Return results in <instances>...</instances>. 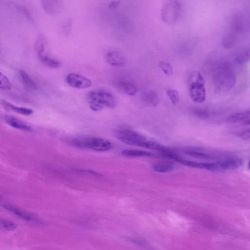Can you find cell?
I'll list each match as a JSON object with an SVG mask.
<instances>
[{"instance_id": "6da1fadb", "label": "cell", "mask_w": 250, "mask_h": 250, "mask_svg": "<svg viewBox=\"0 0 250 250\" xmlns=\"http://www.w3.org/2000/svg\"><path fill=\"white\" fill-rule=\"evenodd\" d=\"M117 138L123 143L134 146L156 150L161 152L167 149L165 146L148 140L142 134L129 129H120L116 133Z\"/></svg>"}, {"instance_id": "30bf717a", "label": "cell", "mask_w": 250, "mask_h": 250, "mask_svg": "<svg viewBox=\"0 0 250 250\" xmlns=\"http://www.w3.org/2000/svg\"><path fill=\"white\" fill-rule=\"evenodd\" d=\"M42 8L48 15L56 16L63 9V0H40Z\"/></svg>"}, {"instance_id": "d4e9b609", "label": "cell", "mask_w": 250, "mask_h": 250, "mask_svg": "<svg viewBox=\"0 0 250 250\" xmlns=\"http://www.w3.org/2000/svg\"><path fill=\"white\" fill-rule=\"evenodd\" d=\"M0 79H1V84H0V88L1 89L5 91H9L12 89V85L9 78L4 75L1 73V77H0Z\"/></svg>"}, {"instance_id": "ffe728a7", "label": "cell", "mask_w": 250, "mask_h": 250, "mask_svg": "<svg viewBox=\"0 0 250 250\" xmlns=\"http://www.w3.org/2000/svg\"><path fill=\"white\" fill-rule=\"evenodd\" d=\"M20 76L23 83L29 89L36 90L38 87L37 83L32 79L29 75L25 71L20 72Z\"/></svg>"}, {"instance_id": "8fae6325", "label": "cell", "mask_w": 250, "mask_h": 250, "mask_svg": "<svg viewBox=\"0 0 250 250\" xmlns=\"http://www.w3.org/2000/svg\"><path fill=\"white\" fill-rule=\"evenodd\" d=\"M107 63L112 66L122 67L127 62L125 56L120 52L116 50L109 51L106 54Z\"/></svg>"}, {"instance_id": "8992f818", "label": "cell", "mask_w": 250, "mask_h": 250, "mask_svg": "<svg viewBox=\"0 0 250 250\" xmlns=\"http://www.w3.org/2000/svg\"><path fill=\"white\" fill-rule=\"evenodd\" d=\"M71 143L77 148L101 152L109 151L113 147L110 141L97 137H78L72 139Z\"/></svg>"}, {"instance_id": "7c38bea8", "label": "cell", "mask_w": 250, "mask_h": 250, "mask_svg": "<svg viewBox=\"0 0 250 250\" xmlns=\"http://www.w3.org/2000/svg\"><path fill=\"white\" fill-rule=\"evenodd\" d=\"M116 87L119 92L129 96H135L138 92L136 85L130 80H120L117 82Z\"/></svg>"}, {"instance_id": "7402d4cb", "label": "cell", "mask_w": 250, "mask_h": 250, "mask_svg": "<svg viewBox=\"0 0 250 250\" xmlns=\"http://www.w3.org/2000/svg\"><path fill=\"white\" fill-rule=\"evenodd\" d=\"M153 169L157 173H167L173 171L174 166L170 163H157L153 165Z\"/></svg>"}, {"instance_id": "2e32d148", "label": "cell", "mask_w": 250, "mask_h": 250, "mask_svg": "<svg viewBox=\"0 0 250 250\" xmlns=\"http://www.w3.org/2000/svg\"><path fill=\"white\" fill-rule=\"evenodd\" d=\"M2 103L6 108L19 114L29 116L33 115L34 113L33 110L32 109L24 107H18L4 100L2 102Z\"/></svg>"}, {"instance_id": "cb8c5ba5", "label": "cell", "mask_w": 250, "mask_h": 250, "mask_svg": "<svg viewBox=\"0 0 250 250\" xmlns=\"http://www.w3.org/2000/svg\"><path fill=\"white\" fill-rule=\"evenodd\" d=\"M166 94L173 105H175L179 102L180 95L177 91L173 89H168Z\"/></svg>"}, {"instance_id": "9c48e42d", "label": "cell", "mask_w": 250, "mask_h": 250, "mask_svg": "<svg viewBox=\"0 0 250 250\" xmlns=\"http://www.w3.org/2000/svg\"><path fill=\"white\" fill-rule=\"evenodd\" d=\"M216 171L230 170L238 169L243 165L241 159L237 157H227L215 162Z\"/></svg>"}, {"instance_id": "e0dca14e", "label": "cell", "mask_w": 250, "mask_h": 250, "mask_svg": "<svg viewBox=\"0 0 250 250\" xmlns=\"http://www.w3.org/2000/svg\"><path fill=\"white\" fill-rule=\"evenodd\" d=\"M4 208L11 212L19 217L29 221L35 220V218L31 214L21 210L20 209L15 208L10 205H4Z\"/></svg>"}, {"instance_id": "83f0119b", "label": "cell", "mask_w": 250, "mask_h": 250, "mask_svg": "<svg viewBox=\"0 0 250 250\" xmlns=\"http://www.w3.org/2000/svg\"><path fill=\"white\" fill-rule=\"evenodd\" d=\"M1 226L6 230L14 231L17 228V225L13 222L7 220H1Z\"/></svg>"}, {"instance_id": "484cf974", "label": "cell", "mask_w": 250, "mask_h": 250, "mask_svg": "<svg viewBox=\"0 0 250 250\" xmlns=\"http://www.w3.org/2000/svg\"><path fill=\"white\" fill-rule=\"evenodd\" d=\"M159 67L162 71L167 76H172L174 71L172 65L168 62L161 61L159 63Z\"/></svg>"}, {"instance_id": "4fadbf2b", "label": "cell", "mask_w": 250, "mask_h": 250, "mask_svg": "<svg viewBox=\"0 0 250 250\" xmlns=\"http://www.w3.org/2000/svg\"><path fill=\"white\" fill-rule=\"evenodd\" d=\"M176 161L188 167L202 169L211 171H216L215 164L214 163L199 162L183 159L180 157Z\"/></svg>"}, {"instance_id": "d6986e66", "label": "cell", "mask_w": 250, "mask_h": 250, "mask_svg": "<svg viewBox=\"0 0 250 250\" xmlns=\"http://www.w3.org/2000/svg\"><path fill=\"white\" fill-rule=\"evenodd\" d=\"M143 100L147 105L152 107L157 106L159 102L158 96L154 91L146 93L143 97Z\"/></svg>"}, {"instance_id": "3957f363", "label": "cell", "mask_w": 250, "mask_h": 250, "mask_svg": "<svg viewBox=\"0 0 250 250\" xmlns=\"http://www.w3.org/2000/svg\"><path fill=\"white\" fill-rule=\"evenodd\" d=\"M216 92H226L235 85L236 77L232 68L228 64H223L218 68L214 77Z\"/></svg>"}, {"instance_id": "5bb4252c", "label": "cell", "mask_w": 250, "mask_h": 250, "mask_svg": "<svg viewBox=\"0 0 250 250\" xmlns=\"http://www.w3.org/2000/svg\"><path fill=\"white\" fill-rule=\"evenodd\" d=\"M4 119L8 125L15 129L26 132L33 130V129L30 126L15 117L11 115H5L4 117Z\"/></svg>"}, {"instance_id": "52a82bcc", "label": "cell", "mask_w": 250, "mask_h": 250, "mask_svg": "<svg viewBox=\"0 0 250 250\" xmlns=\"http://www.w3.org/2000/svg\"><path fill=\"white\" fill-rule=\"evenodd\" d=\"M46 40L44 36L40 35L35 45V49L38 57L45 66L53 69H57L60 66V62L57 59L50 56L46 51Z\"/></svg>"}, {"instance_id": "f1b7e54d", "label": "cell", "mask_w": 250, "mask_h": 250, "mask_svg": "<svg viewBox=\"0 0 250 250\" xmlns=\"http://www.w3.org/2000/svg\"><path fill=\"white\" fill-rule=\"evenodd\" d=\"M239 136L244 141H250V129H247L242 132Z\"/></svg>"}, {"instance_id": "9a60e30c", "label": "cell", "mask_w": 250, "mask_h": 250, "mask_svg": "<svg viewBox=\"0 0 250 250\" xmlns=\"http://www.w3.org/2000/svg\"><path fill=\"white\" fill-rule=\"evenodd\" d=\"M227 120L231 123H238L244 125L250 126V110L235 114L230 116Z\"/></svg>"}, {"instance_id": "603a6c76", "label": "cell", "mask_w": 250, "mask_h": 250, "mask_svg": "<svg viewBox=\"0 0 250 250\" xmlns=\"http://www.w3.org/2000/svg\"><path fill=\"white\" fill-rule=\"evenodd\" d=\"M191 113L193 116L202 119H208L210 116L208 112L206 110L200 107L192 109Z\"/></svg>"}, {"instance_id": "44dd1931", "label": "cell", "mask_w": 250, "mask_h": 250, "mask_svg": "<svg viewBox=\"0 0 250 250\" xmlns=\"http://www.w3.org/2000/svg\"><path fill=\"white\" fill-rule=\"evenodd\" d=\"M187 154L194 157L203 159H212L214 156L208 153L196 150H187L184 151Z\"/></svg>"}, {"instance_id": "ac0fdd59", "label": "cell", "mask_w": 250, "mask_h": 250, "mask_svg": "<svg viewBox=\"0 0 250 250\" xmlns=\"http://www.w3.org/2000/svg\"><path fill=\"white\" fill-rule=\"evenodd\" d=\"M122 155L129 157H151L154 156L152 153L138 150L128 149L123 151Z\"/></svg>"}, {"instance_id": "7a4b0ae2", "label": "cell", "mask_w": 250, "mask_h": 250, "mask_svg": "<svg viewBox=\"0 0 250 250\" xmlns=\"http://www.w3.org/2000/svg\"><path fill=\"white\" fill-rule=\"evenodd\" d=\"M88 102L90 108L95 112L105 108L114 109L117 104L115 96L111 92L102 89L91 91L88 95Z\"/></svg>"}, {"instance_id": "5b68a950", "label": "cell", "mask_w": 250, "mask_h": 250, "mask_svg": "<svg viewBox=\"0 0 250 250\" xmlns=\"http://www.w3.org/2000/svg\"><path fill=\"white\" fill-rule=\"evenodd\" d=\"M182 5L180 0H165L161 10V18L169 26L177 24L182 14Z\"/></svg>"}, {"instance_id": "f546056e", "label": "cell", "mask_w": 250, "mask_h": 250, "mask_svg": "<svg viewBox=\"0 0 250 250\" xmlns=\"http://www.w3.org/2000/svg\"><path fill=\"white\" fill-rule=\"evenodd\" d=\"M248 167H249V170H250V161L249 162V164H248Z\"/></svg>"}, {"instance_id": "ba28073f", "label": "cell", "mask_w": 250, "mask_h": 250, "mask_svg": "<svg viewBox=\"0 0 250 250\" xmlns=\"http://www.w3.org/2000/svg\"><path fill=\"white\" fill-rule=\"evenodd\" d=\"M66 81L71 87L79 89H87L92 85L89 79L75 73L69 74L67 76Z\"/></svg>"}, {"instance_id": "277c9868", "label": "cell", "mask_w": 250, "mask_h": 250, "mask_svg": "<svg viewBox=\"0 0 250 250\" xmlns=\"http://www.w3.org/2000/svg\"><path fill=\"white\" fill-rule=\"evenodd\" d=\"M188 91L192 100L196 103L204 102L206 98L204 78L198 71L192 72L188 80Z\"/></svg>"}, {"instance_id": "4316f807", "label": "cell", "mask_w": 250, "mask_h": 250, "mask_svg": "<svg viewBox=\"0 0 250 250\" xmlns=\"http://www.w3.org/2000/svg\"><path fill=\"white\" fill-rule=\"evenodd\" d=\"M250 61V48L240 54L237 58V61L240 64H244Z\"/></svg>"}]
</instances>
